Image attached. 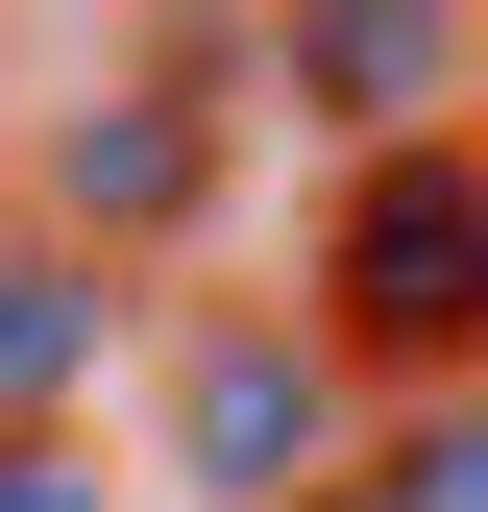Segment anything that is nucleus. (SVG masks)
<instances>
[{"instance_id":"1","label":"nucleus","mask_w":488,"mask_h":512,"mask_svg":"<svg viewBox=\"0 0 488 512\" xmlns=\"http://www.w3.org/2000/svg\"><path fill=\"white\" fill-rule=\"evenodd\" d=\"M318 366H440L488 391V147H366L342 171V269H318Z\"/></svg>"},{"instance_id":"2","label":"nucleus","mask_w":488,"mask_h":512,"mask_svg":"<svg viewBox=\"0 0 488 512\" xmlns=\"http://www.w3.org/2000/svg\"><path fill=\"white\" fill-rule=\"evenodd\" d=\"M171 464H196L220 512H293V488H342V366H318V342H244V317H220V342L171 366Z\"/></svg>"},{"instance_id":"3","label":"nucleus","mask_w":488,"mask_h":512,"mask_svg":"<svg viewBox=\"0 0 488 512\" xmlns=\"http://www.w3.org/2000/svg\"><path fill=\"white\" fill-rule=\"evenodd\" d=\"M293 98H318V122H366V147H440L464 25H415V0H342V25H293Z\"/></svg>"},{"instance_id":"4","label":"nucleus","mask_w":488,"mask_h":512,"mask_svg":"<svg viewBox=\"0 0 488 512\" xmlns=\"http://www.w3.org/2000/svg\"><path fill=\"white\" fill-rule=\"evenodd\" d=\"M74 366H98V269L74 244H0V439H49Z\"/></svg>"},{"instance_id":"5","label":"nucleus","mask_w":488,"mask_h":512,"mask_svg":"<svg viewBox=\"0 0 488 512\" xmlns=\"http://www.w3.org/2000/svg\"><path fill=\"white\" fill-rule=\"evenodd\" d=\"M366 512H488V391H440L391 439V464H366Z\"/></svg>"},{"instance_id":"6","label":"nucleus","mask_w":488,"mask_h":512,"mask_svg":"<svg viewBox=\"0 0 488 512\" xmlns=\"http://www.w3.org/2000/svg\"><path fill=\"white\" fill-rule=\"evenodd\" d=\"M0 512H122V488L74 464V439H0Z\"/></svg>"},{"instance_id":"7","label":"nucleus","mask_w":488,"mask_h":512,"mask_svg":"<svg viewBox=\"0 0 488 512\" xmlns=\"http://www.w3.org/2000/svg\"><path fill=\"white\" fill-rule=\"evenodd\" d=\"M293 512H366V464H342V488H293Z\"/></svg>"}]
</instances>
